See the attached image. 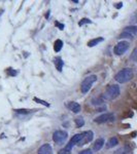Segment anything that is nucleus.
I'll return each instance as SVG.
<instances>
[{
	"label": "nucleus",
	"instance_id": "obj_1",
	"mask_svg": "<svg viewBox=\"0 0 137 154\" xmlns=\"http://www.w3.org/2000/svg\"><path fill=\"white\" fill-rule=\"evenodd\" d=\"M133 77V71L130 68H125L123 70H121L120 72L117 73L115 75V80L119 83H126V82L130 81Z\"/></svg>",
	"mask_w": 137,
	"mask_h": 154
},
{
	"label": "nucleus",
	"instance_id": "obj_2",
	"mask_svg": "<svg viewBox=\"0 0 137 154\" xmlns=\"http://www.w3.org/2000/svg\"><path fill=\"white\" fill-rule=\"evenodd\" d=\"M120 92H121L120 90V86L117 85V84H113V85H110L107 87L106 92H104L103 98L106 100H109V101L115 100L120 96Z\"/></svg>",
	"mask_w": 137,
	"mask_h": 154
},
{
	"label": "nucleus",
	"instance_id": "obj_3",
	"mask_svg": "<svg viewBox=\"0 0 137 154\" xmlns=\"http://www.w3.org/2000/svg\"><path fill=\"white\" fill-rule=\"evenodd\" d=\"M96 80H97V76L96 75H90V76L86 77L82 80V85H80V90H82V94H87L91 89L94 82H96Z\"/></svg>",
	"mask_w": 137,
	"mask_h": 154
},
{
	"label": "nucleus",
	"instance_id": "obj_4",
	"mask_svg": "<svg viewBox=\"0 0 137 154\" xmlns=\"http://www.w3.org/2000/svg\"><path fill=\"white\" fill-rule=\"evenodd\" d=\"M129 49V42L127 41H121L115 46L113 49V53H115L117 55H124Z\"/></svg>",
	"mask_w": 137,
	"mask_h": 154
},
{
	"label": "nucleus",
	"instance_id": "obj_5",
	"mask_svg": "<svg viewBox=\"0 0 137 154\" xmlns=\"http://www.w3.org/2000/svg\"><path fill=\"white\" fill-rule=\"evenodd\" d=\"M67 136L68 135L64 130H56L53 134V140L55 143L61 145V144H63L65 142V140L67 139Z\"/></svg>",
	"mask_w": 137,
	"mask_h": 154
},
{
	"label": "nucleus",
	"instance_id": "obj_6",
	"mask_svg": "<svg viewBox=\"0 0 137 154\" xmlns=\"http://www.w3.org/2000/svg\"><path fill=\"white\" fill-rule=\"evenodd\" d=\"M113 120H115V115H113V113H104V114L96 117L94 121H95L96 123H105V122H109V121H113Z\"/></svg>",
	"mask_w": 137,
	"mask_h": 154
},
{
	"label": "nucleus",
	"instance_id": "obj_7",
	"mask_svg": "<svg viewBox=\"0 0 137 154\" xmlns=\"http://www.w3.org/2000/svg\"><path fill=\"white\" fill-rule=\"evenodd\" d=\"M94 138V134L93 132H91V130H88V132H84V138L82 139V141L80 142V143L78 144V146H82L85 145V144L89 143V142H91L92 140H93Z\"/></svg>",
	"mask_w": 137,
	"mask_h": 154
},
{
	"label": "nucleus",
	"instance_id": "obj_8",
	"mask_svg": "<svg viewBox=\"0 0 137 154\" xmlns=\"http://www.w3.org/2000/svg\"><path fill=\"white\" fill-rule=\"evenodd\" d=\"M53 149L50 144H44L38 149V154H52Z\"/></svg>",
	"mask_w": 137,
	"mask_h": 154
},
{
	"label": "nucleus",
	"instance_id": "obj_9",
	"mask_svg": "<svg viewBox=\"0 0 137 154\" xmlns=\"http://www.w3.org/2000/svg\"><path fill=\"white\" fill-rule=\"evenodd\" d=\"M67 107H68L73 113H78L80 111V109H82V108H80V105L78 103H76V102H70V103H68Z\"/></svg>",
	"mask_w": 137,
	"mask_h": 154
},
{
	"label": "nucleus",
	"instance_id": "obj_10",
	"mask_svg": "<svg viewBox=\"0 0 137 154\" xmlns=\"http://www.w3.org/2000/svg\"><path fill=\"white\" fill-rule=\"evenodd\" d=\"M104 144H105V141H104L103 138L97 139V140L95 141V144H94V146H93V150L94 151H99V150L104 146Z\"/></svg>",
	"mask_w": 137,
	"mask_h": 154
},
{
	"label": "nucleus",
	"instance_id": "obj_11",
	"mask_svg": "<svg viewBox=\"0 0 137 154\" xmlns=\"http://www.w3.org/2000/svg\"><path fill=\"white\" fill-rule=\"evenodd\" d=\"M84 138V132H80V134H76L72 137V139L70 140V143L72 145H75V144H78L80 141H82V139Z\"/></svg>",
	"mask_w": 137,
	"mask_h": 154
},
{
	"label": "nucleus",
	"instance_id": "obj_12",
	"mask_svg": "<svg viewBox=\"0 0 137 154\" xmlns=\"http://www.w3.org/2000/svg\"><path fill=\"white\" fill-rule=\"evenodd\" d=\"M124 32L130 34V35L133 37V36L137 34V27L136 26H128V27H126V28H125Z\"/></svg>",
	"mask_w": 137,
	"mask_h": 154
},
{
	"label": "nucleus",
	"instance_id": "obj_13",
	"mask_svg": "<svg viewBox=\"0 0 137 154\" xmlns=\"http://www.w3.org/2000/svg\"><path fill=\"white\" fill-rule=\"evenodd\" d=\"M54 62H55V66H56V68H57V70L61 72L63 69V66H64V62L62 61L61 58H56V59L54 60Z\"/></svg>",
	"mask_w": 137,
	"mask_h": 154
},
{
	"label": "nucleus",
	"instance_id": "obj_14",
	"mask_svg": "<svg viewBox=\"0 0 137 154\" xmlns=\"http://www.w3.org/2000/svg\"><path fill=\"white\" fill-rule=\"evenodd\" d=\"M117 144H119V140H117V138H115V137H113V138H110L108 140V142H107V144H106V148H113L115 147V146H117Z\"/></svg>",
	"mask_w": 137,
	"mask_h": 154
},
{
	"label": "nucleus",
	"instance_id": "obj_15",
	"mask_svg": "<svg viewBox=\"0 0 137 154\" xmlns=\"http://www.w3.org/2000/svg\"><path fill=\"white\" fill-rule=\"evenodd\" d=\"M103 41V38L102 37H98V38H95V39H92L90 40V41L88 42V46L89 47H93V46L97 45L98 43H100V42Z\"/></svg>",
	"mask_w": 137,
	"mask_h": 154
},
{
	"label": "nucleus",
	"instance_id": "obj_16",
	"mask_svg": "<svg viewBox=\"0 0 137 154\" xmlns=\"http://www.w3.org/2000/svg\"><path fill=\"white\" fill-rule=\"evenodd\" d=\"M130 152V148L128 146H124V147L120 148L119 150L115 152V154H128Z\"/></svg>",
	"mask_w": 137,
	"mask_h": 154
},
{
	"label": "nucleus",
	"instance_id": "obj_17",
	"mask_svg": "<svg viewBox=\"0 0 137 154\" xmlns=\"http://www.w3.org/2000/svg\"><path fill=\"white\" fill-rule=\"evenodd\" d=\"M62 46H63V42L62 40H56L55 44H54V49H55V51H60L61 49H62Z\"/></svg>",
	"mask_w": 137,
	"mask_h": 154
},
{
	"label": "nucleus",
	"instance_id": "obj_18",
	"mask_svg": "<svg viewBox=\"0 0 137 154\" xmlns=\"http://www.w3.org/2000/svg\"><path fill=\"white\" fill-rule=\"evenodd\" d=\"M103 103H104V99L101 97L94 98V99L92 100V105H94V106H100V105H102Z\"/></svg>",
	"mask_w": 137,
	"mask_h": 154
},
{
	"label": "nucleus",
	"instance_id": "obj_19",
	"mask_svg": "<svg viewBox=\"0 0 137 154\" xmlns=\"http://www.w3.org/2000/svg\"><path fill=\"white\" fill-rule=\"evenodd\" d=\"M74 122L78 128H82V126H84V124H85V120L82 117H78V118L74 120Z\"/></svg>",
	"mask_w": 137,
	"mask_h": 154
},
{
	"label": "nucleus",
	"instance_id": "obj_20",
	"mask_svg": "<svg viewBox=\"0 0 137 154\" xmlns=\"http://www.w3.org/2000/svg\"><path fill=\"white\" fill-rule=\"evenodd\" d=\"M92 23V21L91 20H89V19H82V20L80 21V23H78V25L80 26H84V25H86V24H91Z\"/></svg>",
	"mask_w": 137,
	"mask_h": 154
},
{
	"label": "nucleus",
	"instance_id": "obj_21",
	"mask_svg": "<svg viewBox=\"0 0 137 154\" xmlns=\"http://www.w3.org/2000/svg\"><path fill=\"white\" fill-rule=\"evenodd\" d=\"M34 101H35V102H37V103H39V104H41V105L45 106V107H49V106H50V104H49V103H47V102L42 101V100L37 99V98H34Z\"/></svg>",
	"mask_w": 137,
	"mask_h": 154
},
{
	"label": "nucleus",
	"instance_id": "obj_22",
	"mask_svg": "<svg viewBox=\"0 0 137 154\" xmlns=\"http://www.w3.org/2000/svg\"><path fill=\"white\" fill-rule=\"evenodd\" d=\"M131 60L134 62H137V49H134L133 53H131Z\"/></svg>",
	"mask_w": 137,
	"mask_h": 154
},
{
	"label": "nucleus",
	"instance_id": "obj_23",
	"mask_svg": "<svg viewBox=\"0 0 137 154\" xmlns=\"http://www.w3.org/2000/svg\"><path fill=\"white\" fill-rule=\"evenodd\" d=\"M119 38H132V36L130 35V34H128V33H126V32H122L121 34H120V37Z\"/></svg>",
	"mask_w": 137,
	"mask_h": 154
},
{
	"label": "nucleus",
	"instance_id": "obj_24",
	"mask_svg": "<svg viewBox=\"0 0 137 154\" xmlns=\"http://www.w3.org/2000/svg\"><path fill=\"white\" fill-rule=\"evenodd\" d=\"M78 154H93V152H92L91 149H86V150H82V151L80 152Z\"/></svg>",
	"mask_w": 137,
	"mask_h": 154
},
{
	"label": "nucleus",
	"instance_id": "obj_25",
	"mask_svg": "<svg viewBox=\"0 0 137 154\" xmlns=\"http://www.w3.org/2000/svg\"><path fill=\"white\" fill-rule=\"evenodd\" d=\"M58 154H70V151L69 150H67V149H62V150H60L59 151V153Z\"/></svg>",
	"mask_w": 137,
	"mask_h": 154
},
{
	"label": "nucleus",
	"instance_id": "obj_26",
	"mask_svg": "<svg viewBox=\"0 0 137 154\" xmlns=\"http://www.w3.org/2000/svg\"><path fill=\"white\" fill-rule=\"evenodd\" d=\"M7 73H8L9 75H11V76H13V75L17 74L16 71H13V72H11V69H8V70H7Z\"/></svg>",
	"mask_w": 137,
	"mask_h": 154
},
{
	"label": "nucleus",
	"instance_id": "obj_27",
	"mask_svg": "<svg viewBox=\"0 0 137 154\" xmlns=\"http://www.w3.org/2000/svg\"><path fill=\"white\" fill-rule=\"evenodd\" d=\"M56 25H57V26H59V28L61 29V30H63V28H64V25H62V24H59V23H56Z\"/></svg>",
	"mask_w": 137,
	"mask_h": 154
},
{
	"label": "nucleus",
	"instance_id": "obj_28",
	"mask_svg": "<svg viewBox=\"0 0 137 154\" xmlns=\"http://www.w3.org/2000/svg\"><path fill=\"white\" fill-rule=\"evenodd\" d=\"M123 6V3L122 2H120V3H117V5H115V7H117V8H121V7Z\"/></svg>",
	"mask_w": 137,
	"mask_h": 154
}]
</instances>
